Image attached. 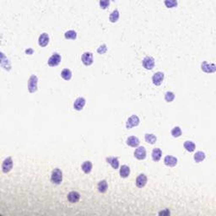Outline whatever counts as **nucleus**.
Listing matches in <instances>:
<instances>
[{"instance_id": "17", "label": "nucleus", "mask_w": 216, "mask_h": 216, "mask_svg": "<svg viewBox=\"0 0 216 216\" xmlns=\"http://www.w3.org/2000/svg\"><path fill=\"white\" fill-rule=\"evenodd\" d=\"M127 144L131 147H137L139 144V140L137 137L132 136L127 139Z\"/></svg>"}, {"instance_id": "21", "label": "nucleus", "mask_w": 216, "mask_h": 216, "mask_svg": "<svg viewBox=\"0 0 216 216\" xmlns=\"http://www.w3.org/2000/svg\"><path fill=\"white\" fill-rule=\"evenodd\" d=\"M98 190L100 193H106L107 190V182L106 180L101 181L98 184Z\"/></svg>"}, {"instance_id": "30", "label": "nucleus", "mask_w": 216, "mask_h": 216, "mask_svg": "<svg viewBox=\"0 0 216 216\" xmlns=\"http://www.w3.org/2000/svg\"><path fill=\"white\" fill-rule=\"evenodd\" d=\"M165 4L168 8H173L177 5V2L175 0H169V1L166 0V1H165Z\"/></svg>"}, {"instance_id": "9", "label": "nucleus", "mask_w": 216, "mask_h": 216, "mask_svg": "<svg viewBox=\"0 0 216 216\" xmlns=\"http://www.w3.org/2000/svg\"><path fill=\"white\" fill-rule=\"evenodd\" d=\"M134 156L138 160H144L146 157V150L144 147H139L134 152Z\"/></svg>"}, {"instance_id": "33", "label": "nucleus", "mask_w": 216, "mask_h": 216, "mask_svg": "<svg viewBox=\"0 0 216 216\" xmlns=\"http://www.w3.org/2000/svg\"><path fill=\"white\" fill-rule=\"evenodd\" d=\"M169 214H170L169 210H166V212L165 211V212H160V215H169Z\"/></svg>"}, {"instance_id": "14", "label": "nucleus", "mask_w": 216, "mask_h": 216, "mask_svg": "<svg viewBox=\"0 0 216 216\" xmlns=\"http://www.w3.org/2000/svg\"><path fill=\"white\" fill-rule=\"evenodd\" d=\"M202 70L206 73H213L215 71V64H208L206 62H203L202 63Z\"/></svg>"}, {"instance_id": "6", "label": "nucleus", "mask_w": 216, "mask_h": 216, "mask_svg": "<svg viewBox=\"0 0 216 216\" xmlns=\"http://www.w3.org/2000/svg\"><path fill=\"white\" fill-rule=\"evenodd\" d=\"M139 118L137 117V116H132V117H130L128 120H127V124H126V127L127 128H132L133 127H135V126H137V125H139Z\"/></svg>"}, {"instance_id": "15", "label": "nucleus", "mask_w": 216, "mask_h": 216, "mask_svg": "<svg viewBox=\"0 0 216 216\" xmlns=\"http://www.w3.org/2000/svg\"><path fill=\"white\" fill-rule=\"evenodd\" d=\"M80 198V193L77 192H70L68 195V199L70 203H77L79 201Z\"/></svg>"}, {"instance_id": "26", "label": "nucleus", "mask_w": 216, "mask_h": 216, "mask_svg": "<svg viewBox=\"0 0 216 216\" xmlns=\"http://www.w3.org/2000/svg\"><path fill=\"white\" fill-rule=\"evenodd\" d=\"M145 140L147 143H149L151 144H155L156 142V137L154 134H145Z\"/></svg>"}, {"instance_id": "23", "label": "nucleus", "mask_w": 216, "mask_h": 216, "mask_svg": "<svg viewBox=\"0 0 216 216\" xmlns=\"http://www.w3.org/2000/svg\"><path fill=\"white\" fill-rule=\"evenodd\" d=\"M61 76H62V78L64 79L65 80H69L71 79V77H72V73H71V71H70L69 69L65 68V69H63V70L62 71Z\"/></svg>"}, {"instance_id": "34", "label": "nucleus", "mask_w": 216, "mask_h": 216, "mask_svg": "<svg viewBox=\"0 0 216 216\" xmlns=\"http://www.w3.org/2000/svg\"><path fill=\"white\" fill-rule=\"evenodd\" d=\"M33 52V51L31 50V49H29V50H26V53H30V54H31Z\"/></svg>"}, {"instance_id": "3", "label": "nucleus", "mask_w": 216, "mask_h": 216, "mask_svg": "<svg viewBox=\"0 0 216 216\" xmlns=\"http://www.w3.org/2000/svg\"><path fill=\"white\" fill-rule=\"evenodd\" d=\"M13 167V161H12V159L10 157H8L7 159H5L3 162L2 165V169H3V172L4 173H7V172H10L11 169Z\"/></svg>"}, {"instance_id": "16", "label": "nucleus", "mask_w": 216, "mask_h": 216, "mask_svg": "<svg viewBox=\"0 0 216 216\" xmlns=\"http://www.w3.org/2000/svg\"><path fill=\"white\" fill-rule=\"evenodd\" d=\"M106 161L107 163L111 164L113 169H117L119 167V161H118V159L117 158H115V157H109L106 159Z\"/></svg>"}, {"instance_id": "8", "label": "nucleus", "mask_w": 216, "mask_h": 216, "mask_svg": "<svg viewBox=\"0 0 216 216\" xmlns=\"http://www.w3.org/2000/svg\"><path fill=\"white\" fill-rule=\"evenodd\" d=\"M164 80V74L161 72H157L155 75H153L152 78V81L154 83V84L155 85H160Z\"/></svg>"}, {"instance_id": "1", "label": "nucleus", "mask_w": 216, "mask_h": 216, "mask_svg": "<svg viewBox=\"0 0 216 216\" xmlns=\"http://www.w3.org/2000/svg\"><path fill=\"white\" fill-rule=\"evenodd\" d=\"M51 180L53 183L55 184H60L63 181V173L58 168L54 169L52 172Z\"/></svg>"}, {"instance_id": "31", "label": "nucleus", "mask_w": 216, "mask_h": 216, "mask_svg": "<svg viewBox=\"0 0 216 216\" xmlns=\"http://www.w3.org/2000/svg\"><path fill=\"white\" fill-rule=\"evenodd\" d=\"M109 4H110V1H108V0H102V1L100 2L101 8H104V9L108 7Z\"/></svg>"}, {"instance_id": "27", "label": "nucleus", "mask_w": 216, "mask_h": 216, "mask_svg": "<svg viewBox=\"0 0 216 216\" xmlns=\"http://www.w3.org/2000/svg\"><path fill=\"white\" fill-rule=\"evenodd\" d=\"M64 37L66 39H71V40H75L77 37V34L75 30H68L65 33Z\"/></svg>"}, {"instance_id": "18", "label": "nucleus", "mask_w": 216, "mask_h": 216, "mask_svg": "<svg viewBox=\"0 0 216 216\" xmlns=\"http://www.w3.org/2000/svg\"><path fill=\"white\" fill-rule=\"evenodd\" d=\"M130 174V169L127 165H122L121 169H120V176L123 178H126L129 176Z\"/></svg>"}, {"instance_id": "29", "label": "nucleus", "mask_w": 216, "mask_h": 216, "mask_svg": "<svg viewBox=\"0 0 216 216\" xmlns=\"http://www.w3.org/2000/svg\"><path fill=\"white\" fill-rule=\"evenodd\" d=\"M172 136L175 137V138H178V137H180L181 134H182V130H181V128L179 127H174V128L172 130Z\"/></svg>"}, {"instance_id": "4", "label": "nucleus", "mask_w": 216, "mask_h": 216, "mask_svg": "<svg viewBox=\"0 0 216 216\" xmlns=\"http://www.w3.org/2000/svg\"><path fill=\"white\" fill-rule=\"evenodd\" d=\"M61 62V56L58 53H54L48 60V65L51 67H55L58 65Z\"/></svg>"}, {"instance_id": "5", "label": "nucleus", "mask_w": 216, "mask_h": 216, "mask_svg": "<svg viewBox=\"0 0 216 216\" xmlns=\"http://www.w3.org/2000/svg\"><path fill=\"white\" fill-rule=\"evenodd\" d=\"M143 66L146 69L151 70L155 66V60L151 57H145L143 60Z\"/></svg>"}, {"instance_id": "19", "label": "nucleus", "mask_w": 216, "mask_h": 216, "mask_svg": "<svg viewBox=\"0 0 216 216\" xmlns=\"http://www.w3.org/2000/svg\"><path fill=\"white\" fill-rule=\"evenodd\" d=\"M161 155H162V152L160 149H153V152H152V159L153 160L155 161H159L161 158Z\"/></svg>"}, {"instance_id": "25", "label": "nucleus", "mask_w": 216, "mask_h": 216, "mask_svg": "<svg viewBox=\"0 0 216 216\" xmlns=\"http://www.w3.org/2000/svg\"><path fill=\"white\" fill-rule=\"evenodd\" d=\"M184 148L189 152H193L195 149V144L192 141H186L184 143Z\"/></svg>"}, {"instance_id": "7", "label": "nucleus", "mask_w": 216, "mask_h": 216, "mask_svg": "<svg viewBox=\"0 0 216 216\" xmlns=\"http://www.w3.org/2000/svg\"><path fill=\"white\" fill-rule=\"evenodd\" d=\"M82 62L83 63L84 65H86V66H89L90 64H92V63H93V55H92V53L88 52H84L82 56Z\"/></svg>"}, {"instance_id": "24", "label": "nucleus", "mask_w": 216, "mask_h": 216, "mask_svg": "<svg viewBox=\"0 0 216 216\" xmlns=\"http://www.w3.org/2000/svg\"><path fill=\"white\" fill-rule=\"evenodd\" d=\"M118 19H119V12H118V10L115 9L110 15V21L112 23L117 22L118 20Z\"/></svg>"}, {"instance_id": "10", "label": "nucleus", "mask_w": 216, "mask_h": 216, "mask_svg": "<svg viewBox=\"0 0 216 216\" xmlns=\"http://www.w3.org/2000/svg\"><path fill=\"white\" fill-rule=\"evenodd\" d=\"M164 162L167 166L173 167V166H175L177 164V159L176 157L172 156V155H166L165 157Z\"/></svg>"}, {"instance_id": "28", "label": "nucleus", "mask_w": 216, "mask_h": 216, "mask_svg": "<svg viewBox=\"0 0 216 216\" xmlns=\"http://www.w3.org/2000/svg\"><path fill=\"white\" fill-rule=\"evenodd\" d=\"M174 98H175V95H174L173 92H171V91L166 92L165 95V101L167 102H172V101L174 100Z\"/></svg>"}, {"instance_id": "13", "label": "nucleus", "mask_w": 216, "mask_h": 216, "mask_svg": "<svg viewBox=\"0 0 216 216\" xmlns=\"http://www.w3.org/2000/svg\"><path fill=\"white\" fill-rule=\"evenodd\" d=\"M49 42V36L46 33H42L40 37H39V40H38V43L41 46H46Z\"/></svg>"}, {"instance_id": "2", "label": "nucleus", "mask_w": 216, "mask_h": 216, "mask_svg": "<svg viewBox=\"0 0 216 216\" xmlns=\"http://www.w3.org/2000/svg\"><path fill=\"white\" fill-rule=\"evenodd\" d=\"M37 77L36 75H31L28 81V89L30 93H34L37 89Z\"/></svg>"}, {"instance_id": "22", "label": "nucleus", "mask_w": 216, "mask_h": 216, "mask_svg": "<svg viewBox=\"0 0 216 216\" xmlns=\"http://www.w3.org/2000/svg\"><path fill=\"white\" fill-rule=\"evenodd\" d=\"M91 169H92V164L90 161H85L82 164V170L84 173L86 174L89 173L91 172Z\"/></svg>"}, {"instance_id": "11", "label": "nucleus", "mask_w": 216, "mask_h": 216, "mask_svg": "<svg viewBox=\"0 0 216 216\" xmlns=\"http://www.w3.org/2000/svg\"><path fill=\"white\" fill-rule=\"evenodd\" d=\"M84 105H85V100L82 97H79V98H77L75 100L74 107H75V110L80 111V110H82L83 107L84 106Z\"/></svg>"}, {"instance_id": "20", "label": "nucleus", "mask_w": 216, "mask_h": 216, "mask_svg": "<svg viewBox=\"0 0 216 216\" xmlns=\"http://www.w3.org/2000/svg\"><path fill=\"white\" fill-rule=\"evenodd\" d=\"M205 159V154L202 151H198L197 152L195 155H194V160L197 162V163H199L203 161V160Z\"/></svg>"}, {"instance_id": "32", "label": "nucleus", "mask_w": 216, "mask_h": 216, "mask_svg": "<svg viewBox=\"0 0 216 216\" xmlns=\"http://www.w3.org/2000/svg\"><path fill=\"white\" fill-rule=\"evenodd\" d=\"M106 52V45L101 46L99 47V49H98V52H99V53L103 54V53H105Z\"/></svg>"}, {"instance_id": "12", "label": "nucleus", "mask_w": 216, "mask_h": 216, "mask_svg": "<svg viewBox=\"0 0 216 216\" xmlns=\"http://www.w3.org/2000/svg\"><path fill=\"white\" fill-rule=\"evenodd\" d=\"M146 182H147V177H146V176L144 174L139 175L136 179V185H137L138 187H140V188L144 187L145 186Z\"/></svg>"}]
</instances>
